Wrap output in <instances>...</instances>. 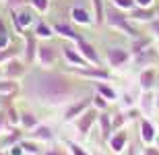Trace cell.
<instances>
[{
	"label": "cell",
	"instance_id": "cell-1",
	"mask_svg": "<svg viewBox=\"0 0 159 155\" xmlns=\"http://www.w3.org/2000/svg\"><path fill=\"white\" fill-rule=\"evenodd\" d=\"M23 81V93L43 106H60L75 97V85L66 75L54 71L27 72Z\"/></svg>",
	"mask_w": 159,
	"mask_h": 155
},
{
	"label": "cell",
	"instance_id": "cell-2",
	"mask_svg": "<svg viewBox=\"0 0 159 155\" xmlns=\"http://www.w3.org/2000/svg\"><path fill=\"white\" fill-rule=\"evenodd\" d=\"M106 21H107V25H110V27L124 31L126 35H136L134 25L130 23L128 17L120 11L118 6H106Z\"/></svg>",
	"mask_w": 159,
	"mask_h": 155
},
{
	"label": "cell",
	"instance_id": "cell-3",
	"mask_svg": "<svg viewBox=\"0 0 159 155\" xmlns=\"http://www.w3.org/2000/svg\"><path fill=\"white\" fill-rule=\"evenodd\" d=\"M75 42H77L79 52L83 54V58L87 60L89 64H93V66H99V64H101V58L97 56V50H95L93 46H91V43H89L87 39H85V37H81V35H79L77 39H75Z\"/></svg>",
	"mask_w": 159,
	"mask_h": 155
},
{
	"label": "cell",
	"instance_id": "cell-4",
	"mask_svg": "<svg viewBox=\"0 0 159 155\" xmlns=\"http://www.w3.org/2000/svg\"><path fill=\"white\" fill-rule=\"evenodd\" d=\"M11 15H12V21H15V29H17L19 33H23V31L33 23V15H31L27 8H17V11L12 8Z\"/></svg>",
	"mask_w": 159,
	"mask_h": 155
},
{
	"label": "cell",
	"instance_id": "cell-5",
	"mask_svg": "<svg viewBox=\"0 0 159 155\" xmlns=\"http://www.w3.org/2000/svg\"><path fill=\"white\" fill-rule=\"evenodd\" d=\"M77 75L81 77H87V79H95V81H110L112 75L106 71V68H99V66H81L77 68Z\"/></svg>",
	"mask_w": 159,
	"mask_h": 155
},
{
	"label": "cell",
	"instance_id": "cell-6",
	"mask_svg": "<svg viewBox=\"0 0 159 155\" xmlns=\"http://www.w3.org/2000/svg\"><path fill=\"white\" fill-rule=\"evenodd\" d=\"M56 56H58V52H56V48H54L52 43H39L37 46V58H39L41 66H52L54 62H56Z\"/></svg>",
	"mask_w": 159,
	"mask_h": 155
},
{
	"label": "cell",
	"instance_id": "cell-7",
	"mask_svg": "<svg viewBox=\"0 0 159 155\" xmlns=\"http://www.w3.org/2000/svg\"><path fill=\"white\" fill-rule=\"evenodd\" d=\"M2 71H4V77H6V79H15V81L27 75V68H25V64L21 62V60H17V58L8 60Z\"/></svg>",
	"mask_w": 159,
	"mask_h": 155
},
{
	"label": "cell",
	"instance_id": "cell-8",
	"mask_svg": "<svg viewBox=\"0 0 159 155\" xmlns=\"http://www.w3.org/2000/svg\"><path fill=\"white\" fill-rule=\"evenodd\" d=\"M106 58L110 62V66H124L130 60V54L124 48H110L106 52Z\"/></svg>",
	"mask_w": 159,
	"mask_h": 155
},
{
	"label": "cell",
	"instance_id": "cell-9",
	"mask_svg": "<svg viewBox=\"0 0 159 155\" xmlns=\"http://www.w3.org/2000/svg\"><path fill=\"white\" fill-rule=\"evenodd\" d=\"M62 54H64L66 62H68V64H72L75 68H81V66H87L89 64L87 60L83 58V54L79 52V50L70 48V46H64V48H62Z\"/></svg>",
	"mask_w": 159,
	"mask_h": 155
},
{
	"label": "cell",
	"instance_id": "cell-10",
	"mask_svg": "<svg viewBox=\"0 0 159 155\" xmlns=\"http://www.w3.org/2000/svg\"><path fill=\"white\" fill-rule=\"evenodd\" d=\"M37 35L35 33H29V35H25V62L31 64L37 56Z\"/></svg>",
	"mask_w": 159,
	"mask_h": 155
},
{
	"label": "cell",
	"instance_id": "cell-11",
	"mask_svg": "<svg viewBox=\"0 0 159 155\" xmlns=\"http://www.w3.org/2000/svg\"><path fill=\"white\" fill-rule=\"evenodd\" d=\"M97 118H99V116H97L93 110H87V112H83V116L79 118V122H77L79 132H81V134H87V132L91 130V126H93V122H95Z\"/></svg>",
	"mask_w": 159,
	"mask_h": 155
},
{
	"label": "cell",
	"instance_id": "cell-12",
	"mask_svg": "<svg viewBox=\"0 0 159 155\" xmlns=\"http://www.w3.org/2000/svg\"><path fill=\"white\" fill-rule=\"evenodd\" d=\"M89 103H91L89 99H81V102L68 106V107H66V112H64V120H72V118H77L79 114L87 112V106H89Z\"/></svg>",
	"mask_w": 159,
	"mask_h": 155
},
{
	"label": "cell",
	"instance_id": "cell-13",
	"mask_svg": "<svg viewBox=\"0 0 159 155\" xmlns=\"http://www.w3.org/2000/svg\"><path fill=\"white\" fill-rule=\"evenodd\" d=\"M126 143H128V134H126L124 130L116 132L114 137H110V147H112L114 153H120V151H124Z\"/></svg>",
	"mask_w": 159,
	"mask_h": 155
},
{
	"label": "cell",
	"instance_id": "cell-14",
	"mask_svg": "<svg viewBox=\"0 0 159 155\" xmlns=\"http://www.w3.org/2000/svg\"><path fill=\"white\" fill-rule=\"evenodd\" d=\"M97 122H99V130H101V139H106V141H110V137H112V118L107 116L106 112L99 114V118H97Z\"/></svg>",
	"mask_w": 159,
	"mask_h": 155
},
{
	"label": "cell",
	"instance_id": "cell-15",
	"mask_svg": "<svg viewBox=\"0 0 159 155\" xmlns=\"http://www.w3.org/2000/svg\"><path fill=\"white\" fill-rule=\"evenodd\" d=\"M54 31L62 37H68V39H77L79 33L70 27V23H64V21H58V23H54Z\"/></svg>",
	"mask_w": 159,
	"mask_h": 155
},
{
	"label": "cell",
	"instance_id": "cell-16",
	"mask_svg": "<svg viewBox=\"0 0 159 155\" xmlns=\"http://www.w3.org/2000/svg\"><path fill=\"white\" fill-rule=\"evenodd\" d=\"M70 17L75 23H81V25H89L91 23V15H89V11H85V8H81V6H75L70 11Z\"/></svg>",
	"mask_w": 159,
	"mask_h": 155
},
{
	"label": "cell",
	"instance_id": "cell-17",
	"mask_svg": "<svg viewBox=\"0 0 159 155\" xmlns=\"http://www.w3.org/2000/svg\"><path fill=\"white\" fill-rule=\"evenodd\" d=\"M139 81H141V87H143L145 91L153 89V85H155V71H153V68H147V71H143Z\"/></svg>",
	"mask_w": 159,
	"mask_h": 155
},
{
	"label": "cell",
	"instance_id": "cell-18",
	"mask_svg": "<svg viewBox=\"0 0 159 155\" xmlns=\"http://www.w3.org/2000/svg\"><path fill=\"white\" fill-rule=\"evenodd\" d=\"M141 139L145 143H151L155 139V128L149 120H141Z\"/></svg>",
	"mask_w": 159,
	"mask_h": 155
},
{
	"label": "cell",
	"instance_id": "cell-19",
	"mask_svg": "<svg viewBox=\"0 0 159 155\" xmlns=\"http://www.w3.org/2000/svg\"><path fill=\"white\" fill-rule=\"evenodd\" d=\"M19 89V83L15 79H0V95H11Z\"/></svg>",
	"mask_w": 159,
	"mask_h": 155
},
{
	"label": "cell",
	"instance_id": "cell-20",
	"mask_svg": "<svg viewBox=\"0 0 159 155\" xmlns=\"http://www.w3.org/2000/svg\"><path fill=\"white\" fill-rule=\"evenodd\" d=\"M95 89H97V93H99L101 97H106V99H116V91L110 87V85L106 83V81H99V83H95Z\"/></svg>",
	"mask_w": 159,
	"mask_h": 155
},
{
	"label": "cell",
	"instance_id": "cell-21",
	"mask_svg": "<svg viewBox=\"0 0 159 155\" xmlns=\"http://www.w3.org/2000/svg\"><path fill=\"white\" fill-rule=\"evenodd\" d=\"M130 19H134V21H153V11H149L147 6H141V8L130 12Z\"/></svg>",
	"mask_w": 159,
	"mask_h": 155
},
{
	"label": "cell",
	"instance_id": "cell-22",
	"mask_svg": "<svg viewBox=\"0 0 159 155\" xmlns=\"http://www.w3.org/2000/svg\"><path fill=\"white\" fill-rule=\"evenodd\" d=\"M33 139H35V141H52L54 132L50 130L48 126H35V128H33Z\"/></svg>",
	"mask_w": 159,
	"mask_h": 155
},
{
	"label": "cell",
	"instance_id": "cell-23",
	"mask_svg": "<svg viewBox=\"0 0 159 155\" xmlns=\"http://www.w3.org/2000/svg\"><path fill=\"white\" fill-rule=\"evenodd\" d=\"M93 12H95V25H101L106 19V4L103 0H93Z\"/></svg>",
	"mask_w": 159,
	"mask_h": 155
},
{
	"label": "cell",
	"instance_id": "cell-24",
	"mask_svg": "<svg viewBox=\"0 0 159 155\" xmlns=\"http://www.w3.org/2000/svg\"><path fill=\"white\" fill-rule=\"evenodd\" d=\"M21 126L27 128V130H33V128L37 126V118L33 116V114H29V112H23L21 114Z\"/></svg>",
	"mask_w": 159,
	"mask_h": 155
},
{
	"label": "cell",
	"instance_id": "cell-25",
	"mask_svg": "<svg viewBox=\"0 0 159 155\" xmlns=\"http://www.w3.org/2000/svg\"><path fill=\"white\" fill-rule=\"evenodd\" d=\"M52 33H54L52 27H48L43 21H37V25H35V35H37V37H43V39H48V37H52Z\"/></svg>",
	"mask_w": 159,
	"mask_h": 155
},
{
	"label": "cell",
	"instance_id": "cell-26",
	"mask_svg": "<svg viewBox=\"0 0 159 155\" xmlns=\"http://www.w3.org/2000/svg\"><path fill=\"white\" fill-rule=\"evenodd\" d=\"M151 60H155V52H151V50H143V52L136 54V64H147V62H151Z\"/></svg>",
	"mask_w": 159,
	"mask_h": 155
},
{
	"label": "cell",
	"instance_id": "cell-27",
	"mask_svg": "<svg viewBox=\"0 0 159 155\" xmlns=\"http://www.w3.org/2000/svg\"><path fill=\"white\" fill-rule=\"evenodd\" d=\"M149 43H151V39H147V37H141V39H134L132 42V52H143L145 48H149Z\"/></svg>",
	"mask_w": 159,
	"mask_h": 155
},
{
	"label": "cell",
	"instance_id": "cell-28",
	"mask_svg": "<svg viewBox=\"0 0 159 155\" xmlns=\"http://www.w3.org/2000/svg\"><path fill=\"white\" fill-rule=\"evenodd\" d=\"M15 54H17V48H4V50H0V64L12 60V58H15Z\"/></svg>",
	"mask_w": 159,
	"mask_h": 155
},
{
	"label": "cell",
	"instance_id": "cell-29",
	"mask_svg": "<svg viewBox=\"0 0 159 155\" xmlns=\"http://www.w3.org/2000/svg\"><path fill=\"white\" fill-rule=\"evenodd\" d=\"M114 4L118 6L120 11H132L134 8V0H114Z\"/></svg>",
	"mask_w": 159,
	"mask_h": 155
},
{
	"label": "cell",
	"instance_id": "cell-30",
	"mask_svg": "<svg viewBox=\"0 0 159 155\" xmlns=\"http://www.w3.org/2000/svg\"><path fill=\"white\" fill-rule=\"evenodd\" d=\"M31 4H33V8H35L37 12H46L50 0H31Z\"/></svg>",
	"mask_w": 159,
	"mask_h": 155
},
{
	"label": "cell",
	"instance_id": "cell-31",
	"mask_svg": "<svg viewBox=\"0 0 159 155\" xmlns=\"http://www.w3.org/2000/svg\"><path fill=\"white\" fill-rule=\"evenodd\" d=\"M93 102H95V106L99 107V110H106V106H107V99H106V97H101L99 93L93 97Z\"/></svg>",
	"mask_w": 159,
	"mask_h": 155
},
{
	"label": "cell",
	"instance_id": "cell-32",
	"mask_svg": "<svg viewBox=\"0 0 159 155\" xmlns=\"http://www.w3.org/2000/svg\"><path fill=\"white\" fill-rule=\"evenodd\" d=\"M25 153V149H23V145L21 143H15L11 147V151H8V155H23Z\"/></svg>",
	"mask_w": 159,
	"mask_h": 155
},
{
	"label": "cell",
	"instance_id": "cell-33",
	"mask_svg": "<svg viewBox=\"0 0 159 155\" xmlns=\"http://www.w3.org/2000/svg\"><path fill=\"white\" fill-rule=\"evenodd\" d=\"M68 147H70V153L72 155H89L85 149H81L79 145H75V143H68Z\"/></svg>",
	"mask_w": 159,
	"mask_h": 155
},
{
	"label": "cell",
	"instance_id": "cell-34",
	"mask_svg": "<svg viewBox=\"0 0 159 155\" xmlns=\"http://www.w3.org/2000/svg\"><path fill=\"white\" fill-rule=\"evenodd\" d=\"M8 43H11V35L8 33H0V50L8 48Z\"/></svg>",
	"mask_w": 159,
	"mask_h": 155
},
{
	"label": "cell",
	"instance_id": "cell-35",
	"mask_svg": "<svg viewBox=\"0 0 159 155\" xmlns=\"http://www.w3.org/2000/svg\"><path fill=\"white\" fill-rule=\"evenodd\" d=\"M149 27H151V31H153L155 35L159 37V19H153V21L149 23Z\"/></svg>",
	"mask_w": 159,
	"mask_h": 155
},
{
	"label": "cell",
	"instance_id": "cell-36",
	"mask_svg": "<svg viewBox=\"0 0 159 155\" xmlns=\"http://www.w3.org/2000/svg\"><path fill=\"white\" fill-rule=\"evenodd\" d=\"M21 145H23V149L25 151H31V153H37V147L33 143H23V141H21Z\"/></svg>",
	"mask_w": 159,
	"mask_h": 155
},
{
	"label": "cell",
	"instance_id": "cell-37",
	"mask_svg": "<svg viewBox=\"0 0 159 155\" xmlns=\"http://www.w3.org/2000/svg\"><path fill=\"white\" fill-rule=\"evenodd\" d=\"M112 124H114V128H120V126L124 124V116H120V114H118V116L112 120Z\"/></svg>",
	"mask_w": 159,
	"mask_h": 155
},
{
	"label": "cell",
	"instance_id": "cell-38",
	"mask_svg": "<svg viewBox=\"0 0 159 155\" xmlns=\"http://www.w3.org/2000/svg\"><path fill=\"white\" fill-rule=\"evenodd\" d=\"M4 2H6V6H8V8H15V6H21L25 0H4Z\"/></svg>",
	"mask_w": 159,
	"mask_h": 155
},
{
	"label": "cell",
	"instance_id": "cell-39",
	"mask_svg": "<svg viewBox=\"0 0 159 155\" xmlns=\"http://www.w3.org/2000/svg\"><path fill=\"white\" fill-rule=\"evenodd\" d=\"M143 155H159V149H155V147H147V149L143 151Z\"/></svg>",
	"mask_w": 159,
	"mask_h": 155
},
{
	"label": "cell",
	"instance_id": "cell-40",
	"mask_svg": "<svg viewBox=\"0 0 159 155\" xmlns=\"http://www.w3.org/2000/svg\"><path fill=\"white\" fill-rule=\"evenodd\" d=\"M149 103H151V102H149V93H147V95L143 97V107H145V110H151V106H149Z\"/></svg>",
	"mask_w": 159,
	"mask_h": 155
},
{
	"label": "cell",
	"instance_id": "cell-41",
	"mask_svg": "<svg viewBox=\"0 0 159 155\" xmlns=\"http://www.w3.org/2000/svg\"><path fill=\"white\" fill-rule=\"evenodd\" d=\"M151 2H153V0H136V4H139V6H149Z\"/></svg>",
	"mask_w": 159,
	"mask_h": 155
},
{
	"label": "cell",
	"instance_id": "cell-42",
	"mask_svg": "<svg viewBox=\"0 0 159 155\" xmlns=\"http://www.w3.org/2000/svg\"><path fill=\"white\" fill-rule=\"evenodd\" d=\"M0 33H8V29H6V23L0 19Z\"/></svg>",
	"mask_w": 159,
	"mask_h": 155
},
{
	"label": "cell",
	"instance_id": "cell-43",
	"mask_svg": "<svg viewBox=\"0 0 159 155\" xmlns=\"http://www.w3.org/2000/svg\"><path fill=\"white\" fill-rule=\"evenodd\" d=\"M46 155H62V153H60V151L58 149H50V151H48V153Z\"/></svg>",
	"mask_w": 159,
	"mask_h": 155
},
{
	"label": "cell",
	"instance_id": "cell-44",
	"mask_svg": "<svg viewBox=\"0 0 159 155\" xmlns=\"http://www.w3.org/2000/svg\"><path fill=\"white\" fill-rule=\"evenodd\" d=\"M2 75H4V71H2V68H0V79H2Z\"/></svg>",
	"mask_w": 159,
	"mask_h": 155
},
{
	"label": "cell",
	"instance_id": "cell-45",
	"mask_svg": "<svg viewBox=\"0 0 159 155\" xmlns=\"http://www.w3.org/2000/svg\"><path fill=\"white\" fill-rule=\"evenodd\" d=\"M157 107H159V91H157Z\"/></svg>",
	"mask_w": 159,
	"mask_h": 155
},
{
	"label": "cell",
	"instance_id": "cell-46",
	"mask_svg": "<svg viewBox=\"0 0 159 155\" xmlns=\"http://www.w3.org/2000/svg\"><path fill=\"white\" fill-rule=\"evenodd\" d=\"M0 155H8V153H2V151H0Z\"/></svg>",
	"mask_w": 159,
	"mask_h": 155
},
{
	"label": "cell",
	"instance_id": "cell-47",
	"mask_svg": "<svg viewBox=\"0 0 159 155\" xmlns=\"http://www.w3.org/2000/svg\"><path fill=\"white\" fill-rule=\"evenodd\" d=\"M157 12H159V11H157Z\"/></svg>",
	"mask_w": 159,
	"mask_h": 155
}]
</instances>
